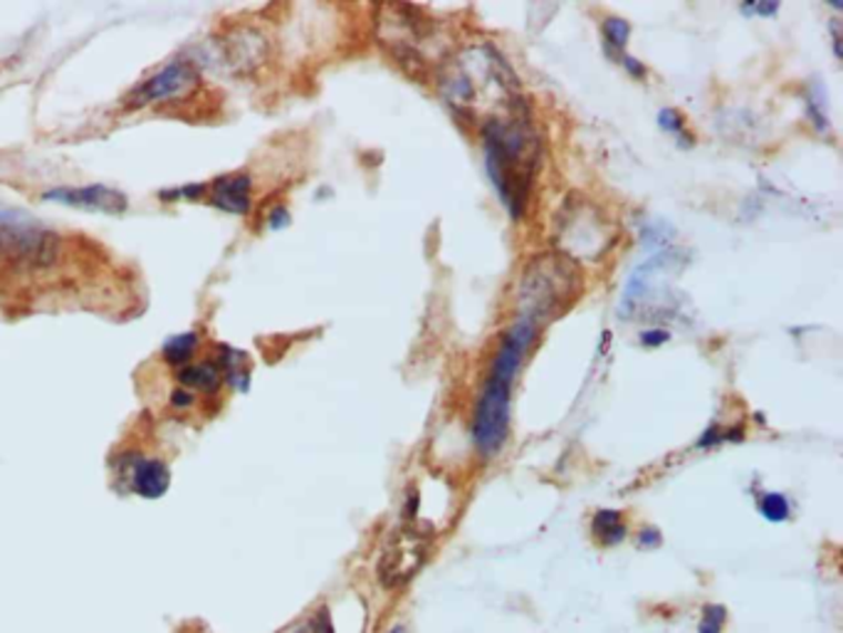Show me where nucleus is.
<instances>
[{
  "instance_id": "5",
  "label": "nucleus",
  "mask_w": 843,
  "mask_h": 633,
  "mask_svg": "<svg viewBox=\"0 0 843 633\" xmlns=\"http://www.w3.org/2000/svg\"><path fill=\"white\" fill-rule=\"evenodd\" d=\"M618 240L616 228L604 210L584 196H569L557 214L554 248L559 256L576 260H602Z\"/></svg>"
},
{
  "instance_id": "24",
  "label": "nucleus",
  "mask_w": 843,
  "mask_h": 633,
  "mask_svg": "<svg viewBox=\"0 0 843 633\" xmlns=\"http://www.w3.org/2000/svg\"><path fill=\"white\" fill-rule=\"evenodd\" d=\"M728 440V430L720 428V426H710L706 434H702V438L698 440V448H710V446H718V443Z\"/></svg>"
},
{
  "instance_id": "29",
  "label": "nucleus",
  "mask_w": 843,
  "mask_h": 633,
  "mask_svg": "<svg viewBox=\"0 0 843 633\" xmlns=\"http://www.w3.org/2000/svg\"><path fill=\"white\" fill-rule=\"evenodd\" d=\"M618 60H621V62H624V68H628V70H631V75H636V77H644V75H646V70H644V65H638V62H636L634 58H628V55H621V58H618Z\"/></svg>"
},
{
  "instance_id": "13",
  "label": "nucleus",
  "mask_w": 843,
  "mask_h": 633,
  "mask_svg": "<svg viewBox=\"0 0 843 633\" xmlns=\"http://www.w3.org/2000/svg\"><path fill=\"white\" fill-rule=\"evenodd\" d=\"M208 200L213 208L230 216H248L253 206V178L245 172L223 174L208 186Z\"/></svg>"
},
{
  "instance_id": "31",
  "label": "nucleus",
  "mask_w": 843,
  "mask_h": 633,
  "mask_svg": "<svg viewBox=\"0 0 843 633\" xmlns=\"http://www.w3.org/2000/svg\"><path fill=\"white\" fill-rule=\"evenodd\" d=\"M389 633H405V631H403V629H401V626H397V629H391V631H389Z\"/></svg>"
},
{
  "instance_id": "26",
  "label": "nucleus",
  "mask_w": 843,
  "mask_h": 633,
  "mask_svg": "<svg viewBox=\"0 0 843 633\" xmlns=\"http://www.w3.org/2000/svg\"><path fill=\"white\" fill-rule=\"evenodd\" d=\"M268 224H270L273 230H280V228H285V226H290V214H287V208L277 206V208L273 210V214H270V220H268Z\"/></svg>"
},
{
  "instance_id": "7",
  "label": "nucleus",
  "mask_w": 843,
  "mask_h": 633,
  "mask_svg": "<svg viewBox=\"0 0 843 633\" xmlns=\"http://www.w3.org/2000/svg\"><path fill=\"white\" fill-rule=\"evenodd\" d=\"M377 35L397 58L405 72L419 77L425 68L423 40L433 35L431 23L413 6H381L377 18Z\"/></svg>"
},
{
  "instance_id": "30",
  "label": "nucleus",
  "mask_w": 843,
  "mask_h": 633,
  "mask_svg": "<svg viewBox=\"0 0 843 633\" xmlns=\"http://www.w3.org/2000/svg\"><path fill=\"white\" fill-rule=\"evenodd\" d=\"M831 30H834V52H836V58H841V33H839V23L831 25Z\"/></svg>"
},
{
  "instance_id": "12",
  "label": "nucleus",
  "mask_w": 843,
  "mask_h": 633,
  "mask_svg": "<svg viewBox=\"0 0 843 633\" xmlns=\"http://www.w3.org/2000/svg\"><path fill=\"white\" fill-rule=\"evenodd\" d=\"M218 52L223 62L236 72L258 70L270 55V42L260 30L255 28H236L230 35L218 40Z\"/></svg>"
},
{
  "instance_id": "21",
  "label": "nucleus",
  "mask_w": 843,
  "mask_h": 633,
  "mask_svg": "<svg viewBox=\"0 0 843 633\" xmlns=\"http://www.w3.org/2000/svg\"><path fill=\"white\" fill-rule=\"evenodd\" d=\"M724 621H728V609L720 604H708L706 609H702L698 633H722Z\"/></svg>"
},
{
  "instance_id": "18",
  "label": "nucleus",
  "mask_w": 843,
  "mask_h": 633,
  "mask_svg": "<svg viewBox=\"0 0 843 633\" xmlns=\"http://www.w3.org/2000/svg\"><path fill=\"white\" fill-rule=\"evenodd\" d=\"M628 35H631V25L626 23L621 18H608L604 23V38H606V48L611 55H618L626 48Z\"/></svg>"
},
{
  "instance_id": "10",
  "label": "nucleus",
  "mask_w": 843,
  "mask_h": 633,
  "mask_svg": "<svg viewBox=\"0 0 843 633\" xmlns=\"http://www.w3.org/2000/svg\"><path fill=\"white\" fill-rule=\"evenodd\" d=\"M116 478L126 482V490L142 500H162L171 488V468L162 458L126 453L120 458Z\"/></svg>"
},
{
  "instance_id": "16",
  "label": "nucleus",
  "mask_w": 843,
  "mask_h": 633,
  "mask_svg": "<svg viewBox=\"0 0 843 633\" xmlns=\"http://www.w3.org/2000/svg\"><path fill=\"white\" fill-rule=\"evenodd\" d=\"M592 535L604 547H614L626 540V525L618 510H599L592 520Z\"/></svg>"
},
{
  "instance_id": "2",
  "label": "nucleus",
  "mask_w": 843,
  "mask_h": 633,
  "mask_svg": "<svg viewBox=\"0 0 843 633\" xmlns=\"http://www.w3.org/2000/svg\"><path fill=\"white\" fill-rule=\"evenodd\" d=\"M485 168L510 216L520 220L530 200L532 181L539 168L542 144L527 110L483 124Z\"/></svg>"
},
{
  "instance_id": "15",
  "label": "nucleus",
  "mask_w": 843,
  "mask_h": 633,
  "mask_svg": "<svg viewBox=\"0 0 843 633\" xmlns=\"http://www.w3.org/2000/svg\"><path fill=\"white\" fill-rule=\"evenodd\" d=\"M218 366L223 372V382H228L238 392H248L250 388V366L245 364V354L230 350V346H220L218 350Z\"/></svg>"
},
{
  "instance_id": "6",
  "label": "nucleus",
  "mask_w": 843,
  "mask_h": 633,
  "mask_svg": "<svg viewBox=\"0 0 843 633\" xmlns=\"http://www.w3.org/2000/svg\"><path fill=\"white\" fill-rule=\"evenodd\" d=\"M62 240L30 216L0 214V262L16 270H48L60 260Z\"/></svg>"
},
{
  "instance_id": "28",
  "label": "nucleus",
  "mask_w": 843,
  "mask_h": 633,
  "mask_svg": "<svg viewBox=\"0 0 843 633\" xmlns=\"http://www.w3.org/2000/svg\"><path fill=\"white\" fill-rule=\"evenodd\" d=\"M638 544L646 547V550H656V547L660 544V532L654 530V527H648V530L638 535Z\"/></svg>"
},
{
  "instance_id": "23",
  "label": "nucleus",
  "mask_w": 843,
  "mask_h": 633,
  "mask_svg": "<svg viewBox=\"0 0 843 633\" xmlns=\"http://www.w3.org/2000/svg\"><path fill=\"white\" fill-rule=\"evenodd\" d=\"M292 633H335L332 616L327 609H319L317 614L309 616L302 626H297Z\"/></svg>"
},
{
  "instance_id": "25",
  "label": "nucleus",
  "mask_w": 843,
  "mask_h": 633,
  "mask_svg": "<svg viewBox=\"0 0 843 633\" xmlns=\"http://www.w3.org/2000/svg\"><path fill=\"white\" fill-rule=\"evenodd\" d=\"M171 404H174L176 408H188V406L196 404V396L186 392V388H176V392L171 394Z\"/></svg>"
},
{
  "instance_id": "22",
  "label": "nucleus",
  "mask_w": 843,
  "mask_h": 633,
  "mask_svg": "<svg viewBox=\"0 0 843 633\" xmlns=\"http://www.w3.org/2000/svg\"><path fill=\"white\" fill-rule=\"evenodd\" d=\"M203 196H208V186L206 184H186V186H176V188H166V191H158V198L168 200H201Z\"/></svg>"
},
{
  "instance_id": "17",
  "label": "nucleus",
  "mask_w": 843,
  "mask_h": 633,
  "mask_svg": "<svg viewBox=\"0 0 843 633\" xmlns=\"http://www.w3.org/2000/svg\"><path fill=\"white\" fill-rule=\"evenodd\" d=\"M198 350V334L196 332H184V334H174L171 340L164 344V362L171 366H186L194 362Z\"/></svg>"
},
{
  "instance_id": "19",
  "label": "nucleus",
  "mask_w": 843,
  "mask_h": 633,
  "mask_svg": "<svg viewBox=\"0 0 843 633\" xmlns=\"http://www.w3.org/2000/svg\"><path fill=\"white\" fill-rule=\"evenodd\" d=\"M760 512L764 520L770 522H784L789 517V500L782 492H764L760 500Z\"/></svg>"
},
{
  "instance_id": "3",
  "label": "nucleus",
  "mask_w": 843,
  "mask_h": 633,
  "mask_svg": "<svg viewBox=\"0 0 843 633\" xmlns=\"http://www.w3.org/2000/svg\"><path fill=\"white\" fill-rule=\"evenodd\" d=\"M535 336V324L517 320L515 326L503 336V344H500L495 354L493 369H490V376L483 394H480L473 418V443L483 458H493L507 438L512 384H515L522 359L530 352Z\"/></svg>"
},
{
  "instance_id": "27",
  "label": "nucleus",
  "mask_w": 843,
  "mask_h": 633,
  "mask_svg": "<svg viewBox=\"0 0 843 633\" xmlns=\"http://www.w3.org/2000/svg\"><path fill=\"white\" fill-rule=\"evenodd\" d=\"M668 342V332L666 330H648L641 334V344L646 346H660Z\"/></svg>"
},
{
  "instance_id": "9",
  "label": "nucleus",
  "mask_w": 843,
  "mask_h": 633,
  "mask_svg": "<svg viewBox=\"0 0 843 633\" xmlns=\"http://www.w3.org/2000/svg\"><path fill=\"white\" fill-rule=\"evenodd\" d=\"M201 82V72L194 60H174L166 68L154 72L152 77L144 80L142 84L126 94V107H146V104L168 102L176 97H186V94Z\"/></svg>"
},
{
  "instance_id": "8",
  "label": "nucleus",
  "mask_w": 843,
  "mask_h": 633,
  "mask_svg": "<svg viewBox=\"0 0 843 633\" xmlns=\"http://www.w3.org/2000/svg\"><path fill=\"white\" fill-rule=\"evenodd\" d=\"M429 540L431 535L415 527L405 525L403 530L393 532L391 542L383 550L379 559V579L383 587H401L415 577V572L425 564L429 559Z\"/></svg>"
},
{
  "instance_id": "11",
  "label": "nucleus",
  "mask_w": 843,
  "mask_h": 633,
  "mask_svg": "<svg viewBox=\"0 0 843 633\" xmlns=\"http://www.w3.org/2000/svg\"><path fill=\"white\" fill-rule=\"evenodd\" d=\"M42 200L48 204H60L80 210H92V214L104 216H122L130 208V200L116 188L92 184V186H74V188H52V191L42 194Z\"/></svg>"
},
{
  "instance_id": "4",
  "label": "nucleus",
  "mask_w": 843,
  "mask_h": 633,
  "mask_svg": "<svg viewBox=\"0 0 843 633\" xmlns=\"http://www.w3.org/2000/svg\"><path fill=\"white\" fill-rule=\"evenodd\" d=\"M582 292V270L559 252H544L522 272L517 304L520 320L539 324L557 320Z\"/></svg>"
},
{
  "instance_id": "20",
  "label": "nucleus",
  "mask_w": 843,
  "mask_h": 633,
  "mask_svg": "<svg viewBox=\"0 0 843 633\" xmlns=\"http://www.w3.org/2000/svg\"><path fill=\"white\" fill-rule=\"evenodd\" d=\"M658 124H660V129H666L668 134H676L680 139V146H692V134L686 132V120H682L676 110L660 112Z\"/></svg>"
},
{
  "instance_id": "1",
  "label": "nucleus",
  "mask_w": 843,
  "mask_h": 633,
  "mask_svg": "<svg viewBox=\"0 0 843 633\" xmlns=\"http://www.w3.org/2000/svg\"><path fill=\"white\" fill-rule=\"evenodd\" d=\"M439 84L445 104L461 120L475 122L485 112L487 120H497L527 110L517 77L493 45H471L445 60Z\"/></svg>"
},
{
  "instance_id": "14",
  "label": "nucleus",
  "mask_w": 843,
  "mask_h": 633,
  "mask_svg": "<svg viewBox=\"0 0 843 633\" xmlns=\"http://www.w3.org/2000/svg\"><path fill=\"white\" fill-rule=\"evenodd\" d=\"M176 378L184 386L194 388V392H201L206 396H216L220 392V386L226 384L223 382V372H220L218 362H213V359H206V362H201V364L191 362L186 366H181L176 372Z\"/></svg>"
}]
</instances>
